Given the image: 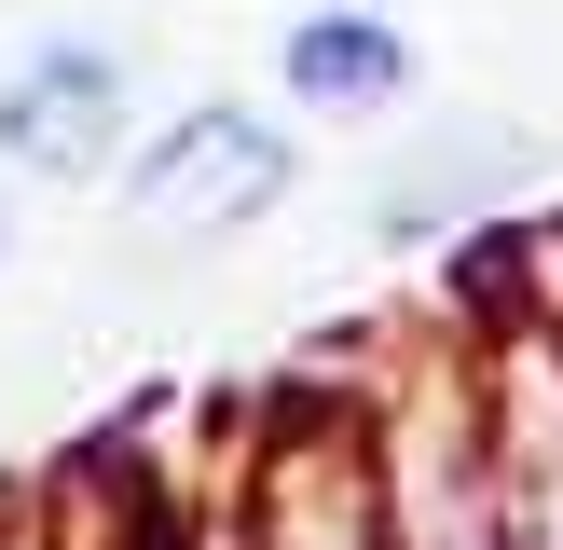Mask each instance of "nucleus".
Returning a JSON list of instances; mask_svg holds the SVG:
<instances>
[{
    "label": "nucleus",
    "mask_w": 563,
    "mask_h": 550,
    "mask_svg": "<svg viewBox=\"0 0 563 550\" xmlns=\"http://www.w3.org/2000/svg\"><path fill=\"white\" fill-rule=\"evenodd\" d=\"M289 193V138L234 97H192L152 124V152L124 165V207L152 220V248H207V234H247V220Z\"/></svg>",
    "instance_id": "f257e3e1"
},
{
    "label": "nucleus",
    "mask_w": 563,
    "mask_h": 550,
    "mask_svg": "<svg viewBox=\"0 0 563 550\" xmlns=\"http://www.w3.org/2000/svg\"><path fill=\"white\" fill-rule=\"evenodd\" d=\"M137 124V69L97 28H42V42L0 69V165L14 179H110Z\"/></svg>",
    "instance_id": "f03ea898"
},
{
    "label": "nucleus",
    "mask_w": 563,
    "mask_h": 550,
    "mask_svg": "<svg viewBox=\"0 0 563 550\" xmlns=\"http://www.w3.org/2000/svg\"><path fill=\"white\" fill-rule=\"evenodd\" d=\"M275 82L302 110H399L412 97V28L372 14V0H330V14H302L275 42Z\"/></svg>",
    "instance_id": "7ed1b4c3"
},
{
    "label": "nucleus",
    "mask_w": 563,
    "mask_h": 550,
    "mask_svg": "<svg viewBox=\"0 0 563 550\" xmlns=\"http://www.w3.org/2000/svg\"><path fill=\"white\" fill-rule=\"evenodd\" d=\"M0 248H14V220H0Z\"/></svg>",
    "instance_id": "20e7f679"
}]
</instances>
